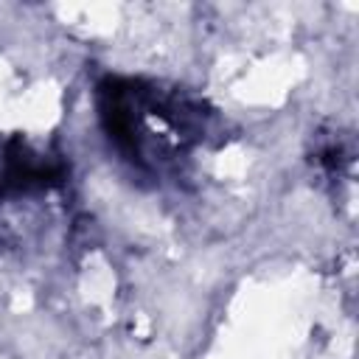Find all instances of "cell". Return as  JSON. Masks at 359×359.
Wrapping results in <instances>:
<instances>
[{"label":"cell","instance_id":"obj_1","mask_svg":"<svg viewBox=\"0 0 359 359\" xmlns=\"http://www.w3.org/2000/svg\"><path fill=\"white\" fill-rule=\"evenodd\" d=\"M101 115L121 149L140 163H168L202 132V107L140 81H107Z\"/></svg>","mask_w":359,"mask_h":359}]
</instances>
